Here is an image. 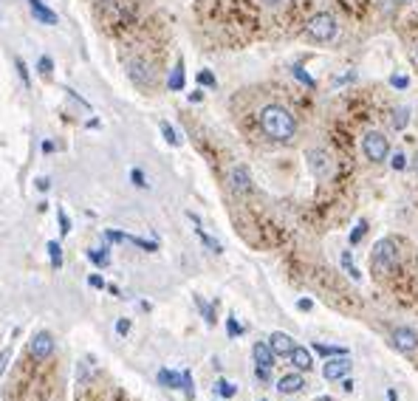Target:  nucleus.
<instances>
[{
    "label": "nucleus",
    "instance_id": "29",
    "mask_svg": "<svg viewBox=\"0 0 418 401\" xmlns=\"http://www.w3.org/2000/svg\"><path fill=\"white\" fill-rule=\"evenodd\" d=\"M195 302H198V308H201V314L206 317V322H209V325H215V311H212V305H206L201 297H198Z\"/></svg>",
    "mask_w": 418,
    "mask_h": 401
},
{
    "label": "nucleus",
    "instance_id": "51",
    "mask_svg": "<svg viewBox=\"0 0 418 401\" xmlns=\"http://www.w3.org/2000/svg\"><path fill=\"white\" fill-rule=\"evenodd\" d=\"M415 60H418V46H415Z\"/></svg>",
    "mask_w": 418,
    "mask_h": 401
},
{
    "label": "nucleus",
    "instance_id": "16",
    "mask_svg": "<svg viewBox=\"0 0 418 401\" xmlns=\"http://www.w3.org/2000/svg\"><path fill=\"white\" fill-rule=\"evenodd\" d=\"M190 220H192V224L198 227L195 232H198V238H201V243H203V246H206L209 252H215V254H221V252H224V246H221V243H218L215 238H209V235H206V232L201 229V220H198V215H192V212H190Z\"/></svg>",
    "mask_w": 418,
    "mask_h": 401
},
{
    "label": "nucleus",
    "instance_id": "14",
    "mask_svg": "<svg viewBox=\"0 0 418 401\" xmlns=\"http://www.w3.org/2000/svg\"><path fill=\"white\" fill-rule=\"evenodd\" d=\"M269 345H271V350H274V356H288L291 350H294V339H291L288 334H283V331H274L271 336H269Z\"/></svg>",
    "mask_w": 418,
    "mask_h": 401
},
{
    "label": "nucleus",
    "instance_id": "46",
    "mask_svg": "<svg viewBox=\"0 0 418 401\" xmlns=\"http://www.w3.org/2000/svg\"><path fill=\"white\" fill-rule=\"evenodd\" d=\"M190 99H192V102H201V99H203V94H201V91H195V94H190Z\"/></svg>",
    "mask_w": 418,
    "mask_h": 401
},
{
    "label": "nucleus",
    "instance_id": "42",
    "mask_svg": "<svg viewBox=\"0 0 418 401\" xmlns=\"http://www.w3.org/2000/svg\"><path fill=\"white\" fill-rule=\"evenodd\" d=\"M294 74H297V79H303V82H308V85H314V79H311L308 74H303V68H294Z\"/></svg>",
    "mask_w": 418,
    "mask_h": 401
},
{
    "label": "nucleus",
    "instance_id": "27",
    "mask_svg": "<svg viewBox=\"0 0 418 401\" xmlns=\"http://www.w3.org/2000/svg\"><path fill=\"white\" fill-rule=\"evenodd\" d=\"M88 260L97 265H108V249H88Z\"/></svg>",
    "mask_w": 418,
    "mask_h": 401
},
{
    "label": "nucleus",
    "instance_id": "19",
    "mask_svg": "<svg viewBox=\"0 0 418 401\" xmlns=\"http://www.w3.org/2000/svg\"><path fill=\"white\" fill-rule=\"evenodd\" d=\"M37 74L43 76L46 82H51V79H54V60H51L49 54H43V57L37 60Z\"/></svg>",
    "mask_w": 418,
    "mask_h": 401
},
{
    "label": "nucleus",
    "instance_id": "30",
    "mask_svg": "<svg viewBox=\"0 0 418 401\" xmlns=\"http://www.w3.org/2000/svg\"><path fill=\"white\" fill-rule=\"evenodd\" d=\"M365 232H367V224H365V220H359L356 229H353V232H351V238H348V240H351V246H356V243L365 238Z\"/></svg>",
    "mask_w": 418,
    "mask_h": 401
},
{
    "label": "nucleus",
    "instance_id": "6",
    "mask_svg": "<svg viewBox=\"0 0 418 401\" xmlns=\"http://www.w3.org/2000/svg\"><path fill=\"white\" fill-rule=\"evenodd\" d=\"M306 161H308V167H311V172H314L317 178H328V175L333 172V158H331V153L322 150V147H311V150L306 153Z\"/></svg>",
    "mask_w": 418,
    "mask_h": 401
},
{
    "label": "nucleus",
    "instance_id": "9",
    "mask_svg": "<svg viewBox=\"0 0 418 401\" xmlns=\"http://www.w3.org/2000/svg\"><path fill=\"white\" fill-rule=\"evenodd\" d=\"M348 373H351V359H348V356H333V359H328L325 368H322V379L325 382H340Z\"/></svg>",
    "mask_w": 418,
    "mask_h": 401
},
{
    "label": "nucleus",
    "instance_id": "39",
    "mask_svg": "<svg viewBox=\"0 0 418 401\" xmlns=\"http://www.w3.org/2000/svg\"><path fill=\"white\" fill-rule=\"evenodd\" d=\"M255 376H258V382H269L271 379V368H258Z\"/></svg>",
    "mask_w": 418,
    "mask_h": 401
},
{
    "label": "nucleus",
    "instance_id": "47",
    "mask_svg": "<svg viewBox=\"0 0 418 401\" xmlns=\"http://www.w3.org/2000/svg\"><path fill=\"white\" fill-rule=\"evenodd\" d=\"M387 401H399V395H396V390H387Z\"/></svg>",
    "mask_w": 418,
    "mask_h": 401
},
{
    "label": "nucleus",
    "instance_id": "13",
    "mask_svg": "<svg viewBox=\"0 0 418 401\" xmlns=\"http://www.w3.org/2000/svg\"><path fill=\"white\" fill-rule=\"evenodd\" d=\"M306 387V379L300 376V373H288V376H283L280 382H277V393L280 395H294V393H300Z\"/></svg>",
    "mask_w": 418,
    "mask_h": 401
},
{
    "label": "nucleus",
    "instance_id": "18",
    "mask_svg": "<svg viewBox=\"0 0 418 401\" xmlns=\"http://www.w3.org/2000/svg\"><path fill=\"white\" fill-rule=\"evenodd\" d=\"M184 79H187V76H184V63L178 60L176 68L170 71V79H167V85H170V91H184Z\"/></svg>",
    "mask_w": 418,
    "mask_h": 401
},
{
    "label": "nucleus",
    "instance_id": "34",
    "mask_svg": "<svg viewBox=\"0 0 418 401\" xmlns=\"http://www.w3.org/2000/svg\"><path fill=\"white\" fill-rule=\"evenodd\" d=\"M198 82L206 85V88H215V76L209 74V71H198Z\"/></svg>",
    "mask_w": 418,
    "mask_h": 401
},
{
    "label": "nucleus",
    "instance_id": "33",
    "mask_svg": "<svg viewBox=\"0 0 418 401\" xmlns=\"http://www.w3.org/2000/svg\"><path fill=\"white\" fill-rule=\"evenodd\" d=\"M263 6H266L269 12H280V9L288 6V0H263Z\"/></svg>",
    "mask_w": 418,
    "mask_h": 401
},
{
    "label": "nucleus",
    "instance_id": "15",
    "mask_svg": "<svg viewBox=\"0 0 418 401\" xmlns=\"http://www.w3.org/2000/svg\"><path fill=\"white\" fill-rule=\"evenodd\" d=\"M288 359H291V365H294L297 370H311V365H314V356H311V350L308 347H303V345H294V350L288 353Z\"/></svg>",
    "mask_w": 418,
    "mask_h": 401
},
{
    "label": "nucleus",
    "instance_id": "38",
    "mask_svg": "<svg viewBox=\"0 0 418 401\" xmlns=\"http://www.w3.org/2000/svg\"><path fill=\"white\" fill-rule=\"evenodd\" d=\"M9 359H12V347H6L3 353H0V373L6 370V365H9Z\"/></svg>",
    "mask_w": 418,
    "mask_h": 401
},
{
    "label": "nucleus",
    "instance_id": "21",
    "mask_svg": "<svg viewBox=\"0 0 418 401\" xmlns=\"http://www.w3.org/2000/svg\"><path fill=\"white\" fill-rule=\"evenodd\" d=\"M407 122H410V111H407V108H396L393 116H390V124H393L396 130H404Z\"/></svg>",
    "mask_w": 418,
    "mask_h": 401
},
{
    "label": "nucleus",
    "instance_id": "2",
    "mask_svg": "<svg viewBox=\"0 0 418 401\" xmlns=\"http://www.w3.org/2000/svg\"><path fill=\"white\" fill-rule=\"evenodd\" d=\"M370 265H373V272L376 275H390L396 265H399V246H396V240H390V238H382L379 243L373 246V254H370Z\"/></svg>",
    "mask_w": 418,
    "mask_h": 401
},
{
    "label": "nucleus",
    "instance_id": "37",
    "mask_svg": "<svg viewBox=\"0 0 418 401\" xmlns=\"http://www.w3.org/2000/svg\"><path fill=\"white\" fill-rule=\"evenodd\" d=\"M390 167H393V170H404V167H407L404 153H396V156H393V161H390Z\"/></svg>",
    "mask_w": 418,
    "mask_h": 401
},
{
    "label": "nucleus",
    "instance_id": "10",
    "mask_svg": "<svg viewBox=\"0 0 418 401\" xmlns=\"http://www.w3.org/2000/svg\"><path fill=\"white\" fill-rule=\"evenodd\" d=\"M26 3H28V12H31V17L37 23H43V26H57L60 23L57 12L46 3V0H26Z\"/></svg>",
    "mask_w": 418,
    "mask_h": 401
},
{
    "label": "nucleus",
    "instance_id": "44",
    "mask_svg": "<svg viewBox=\"0 0 418 401\" xmlns=\"http://www.w3.org/2000/svg\"><path fill=\"white\" fill-rule=\"evenodd\" d=\"M311 305H314V302H311V300H300V302H297V308H300V311H308V308H311Z\"/></svg>",
    "mask_w": 418,
    "mask_h": 401
},
{
    "label": "nucleus",
    "instance_id": "22",
    "mask_svg": "<svg viewBox=\"0 0 418 401\" xmlns=\"http://www.w3.org/2000/svg\"><path fill=\"white\" fill-rule=\"evenodd\" d=\"M49 257H51L54 269H60V265H62V246L57 240H49Z\"/></svg>",
    "mask_w": 418,
    "mask_h": 401
},
{
    "label": "nucleus",
    "instance_id": "50",
    "mask_svg": "<svg viewBox=\"0 0 418 401\" xmlns=\"http://www.w3.org/2000/svg\"><path fill=\"white\" fill-rule=\"evenodd\" d=\"M317 401H331V395H319V398H317Z\"/></svg>",
    "mask_w": 418,
    "mask_h": 401
},
{
    "label": "nucleus",
    "instance_id": "1",
    "mask_svg": "<svg viewBox=\"0 0 418 401\" xmlns=\"http://www.w3.org/2000/svg\"><path fill=\"white\" fill-rule=\"evenodd\" d=\"M258 124L263 130V136L271 142H291L297 133V119L288 108L283 105H263L258 113Z\"/></svg>",
    "mask_w": 418,
    "mask_h": 401
},
{
    "label": "nucleus",
    "instance_id": "36",
    "mask_svg": "<svg viewBox=\"0 0 418 401\" xmlns=\"http://www.w3.org/2000/svg\"><path fill=\"white\" fill-rule=\"evenodd\" d=\"M128 331H131V320L122 317V320L116 322V334H119V336H128Z\"/></svg>",
    "mask_w": 418,
    "mask_h": 401
},
{
    "label": "nucleus",
    "instance_id": "48",
    "mask_svg": "<svg viewBox=\"0 0 418 401\" xmlns=\"http://www.w3.org/2000/svg\"><path fill=\"white\" fill-rule=\"evenodd\" d=\"M410 167H412V170L418 172V150H415V156H412V164H410Z\"/></svg>",
    "mask_w": 418,
    "mask_h": 401
},
{
    "label": "nucleus",
    "instance_id": "8",
    "mask_svg": "<svg viewBox=\"0 0 418 401\" xmlns=\"http://www.w3.org/2000/svg\"><path fill=\"white\" fill-rule=\"evenodd\" d=\"M229 190L237 193V195H249V193L255 190L252 175H249V170H246L243 164H237V167L229 170Z\"/></svg>",
    "mask_w": 418,
    "mask_h": 401
},
{
    "label": "nucleus",
    "instance_id": "25",
    "mask_svg": "<svg viewBox=\"0 0 418 401\" xmlns=\"http://www.w3.org/2000/svg\"><path fill=\"white\" fill-rule=\"evenodd\" d=\"M15 68H17V76L23 79V85H26V91H31V74H28L26 63H23V60H15Z\"/></svg>",
    "mask_w": 418,
    "mask_h": 401
},
{
    "label": "nucleus",
    "instance_id": "41",
    "mask_svg": "<svg viewBox=\"0 0 418 401\" xmlns=\"http://www.w3.org/2000/svg\"><path fill=\"white\" fill-rule=\"evenodd\" d=\"M88 283H91L94 288H105V280H102L99 275H91V277H88Z\"/></svg>",
    "mask_w": 418,
    "mask_h": 401
},
{
    "label": "nucleus",
    "instance_id": "52",
    "mask_svg": "<svg viewBox=\"0 0 418 401\" xmlns=\"http://www.w3.org/2000/svg\"><path fill=\"white\" fill-rule=\"evenodd\" d=\"M263 401H266V398H263Z\"/></svg>",
    "mask_w": 418,
    "mask_h": 401
},
{
    "label": "nucleus",
    "instance_id": "4",
    "mask_svg": "<svg viewBox=\"0 0 418 401\" xmlns=\"http://www.w3.org/2000/svg\"><path fill=\"white\" fill-rule=\"evenodd\" d=\"M362 153L370 164H382L390 156V142L382 130H367L362 136Z\"/></svg>",
    "mask_w": 418,
    "mask_h": 401
},
{
    "label": "nucleus",
    "instance_id": "12",
    "mask_svg": "<svg viewBox=\"0 0 418 401\" xmlns=\"http://www.w3.org/2000/svg\"><path fill=\"white\" fill-rule=\"evenodd\" d=\"M252 359H255V365L258 368H274V350H271V345L269 342H255L252 345Z\"/></svg>",
    "mask_w": 418,
    "mask_h": 401
},
{
    "label": "nucleus",
    "instance_id": "35",
    "mask_svg": "<svg viewBox=\"0 0 418 401\" xmlns=\"http://www.w3.org/2000/svg\"><path fill=\"white\" fill-rule=\"evenodd\" d=\"M226 331H229V336H240V334H243V328L235 322V317H229V320H226Z\"/></svg>",
    "mask_w": 418,
    "mask_h": 401
},
{
    "label": "nucleus",
    "instance_id": "3",
    "mask_svg": "<svg viewBox=\"0 0 418 401\" xmlns=\"http://www.w3.org/2000/svg\"><path fill=\"white\" fill-rule=\"evenodd\" d=\"M306 34L314 42H331L333 37L340 34V23H337V17H333L331 12H317L306 23Z\"/></svg>",
    "mask_w": 418,
    "mask_h": 401
},
{
    "label": "nucleus",
    "instance_id": "32",
    "mask_svg": "<svg viewBox=\"0 0 418 401\" xmlns=\"http://www.w3.org/2000/svg\"><path fill=\"white\" fill-rule=\"evenodd\" d=\"M131 181H133L139 190H144V187H147V181H144V172H142V170H131Z\"/></svg>",
    "mask_w": 418,
    "mask_h": 401
},
{
    "label": "nucleus",
    "instance_id": "40",
    "mask_svg": "<svg viewBox=\"0 0 418 401\" xmlns=\"http://www.w3.org/2000/svg\"><path fill=\"white\" fill-rule=\"evenodd\" d=\"M407 82H410L407 76H390V85H393V88H407Z\"/></svg>",
    "mask_w": 418,
    "mask_h": 401
},
{
    "label": "nucleus",
    "instance_id": "31",
    "mask_svg": "<svg viewBox=\"0 0 418 401\" xmlns=\"http://www.w3.org/2000/svg\"><path fill=\"white\" fill-rule=\"evenodd\" d=\"M57 224H60V235H68V232H71V220H68V215H65L62 209H57Z\"/></svg>",
    "mask_w": 418,
    "mask_h": 401
},
{
    "label": "nucleus",
    "instance_id": "5",
    "mask_svg": "<svg viewBox=\"0 0 418 401\" xmlns=\"http://www.w3.org/2000/svg\"><path fill=\"white\" fill-rule=\"evenodd\" d=\"M124 68H128V76H131L133 85H139V88H153L156 85V68L147 60L133 57V60L124 63Z\"/></svg>",
    "mask_w": 418,
    "mask_h": 401
},
{
    "label": "nucleus",
    "instance_id": "20",
    "mask_svg": "<svg viewBox=\"0 0 418 401\" xmlns=\"http://www.w3.org/2000/svg\"><path fill=\"white\" fill-rule=\"evenodd\" d=\"M314 350L319 356H325V359H331V356H348V347H333V345H322V342H314Z\"/></svg>",
    "mask_w": 418,
    "mask_h": 401
},
{
    "label": "nucleus",
    "instance_id": "45",
    "mask_svg": "<svg viewBox=\"0 0 418 401\" xmlns=\"http://www.w3.org/2000/svg\"><path fill=\"white\" fill-rule=\"evenodd\" d=\"M342 390H345V393H351V390H353V382H351V379H345V382H342Z\"/></svg>",
    "mask_w": 418,
    "mask_h": 401
},
{
    "label": "nucleus",
    "instance_id": "49",
    "mask_svg": "<svg viewBox=\"0 0 418 401\" xmlns=\"http://www.w3.org/2000/svg\"><path fill=\"white\" fill-rule=\"evenodd\" d=\"M393 3H401V6H407V3H415V0H393Z\"/></svg>",
    "mask_w": 418,
    "mask_h": 401
},
{
    "label": "nucleus",
    "instance_id": "23",
    "mask_svg": "<svg viewBox=\"0 0 418 401\" xmlns=\"http://www.w3.org/2000/svg\"><path fill=\"white\" fill-rule=\"evenodd\" d=\"M342 269H345V272H348V275H351V277H353L356 283L362 280L359 269H356V265H353V260H351V252H342Z\"/></svg>",
    "mask_w": 418,
    "mask_h": 401
},
{
    "label": "nucleus",
    "instance_id": "28",
    "mask_svg": "<svg viewBox=\"0 0 418 401\" xmlns=\"http://www.w3.org/2000/svg\"><path fill=\"white\" fill-rule=\"evenodd\" d=\"M181 390H184V395H187V398H192V395H195V384H192V373H190V370H184V373H181Z\"/></svg>",
    "mask_w": 418,
    "mask_h": 401
},
{
    "label": "nucleus",
    "instance_id": "24",
    "mask_svg": "<svg viewBox=\"0 0 418 401\" xmlns=\"http://www.w3.org/2000/svg\"><path fill=\"white\" fill-rule=\"evenodd\" d=\"M215 390H218V395H224V398H232V395L237 393V387H235L232 382H226V379H218Z\"/></svg>",
    "mask_w": 418,
    "mask_h": 401
},
{
    "label": "nucleus",
    "instance_id": "7",
    "mask_svg": "<svg viewBox=\"0 0 418 401\" xmlns=\"http://www.w3.org/2000/svg\"><path fill=\"white\" fill-rule=\"evenodd\" d=\"M28 353H31V359L46 362L49 356L54 353V336H51L49 331H37V334L31 336V342H28Z\"/></svg>",
    "mask_w": 418,
    "mask_h": 401
},
{
    "label": "nucleus",
    "instance_id": "17",
    "mask_svg": "<svg viewBox=\"0 0 418 401\" xmlns=\"http://www.w3.org/2000/svg\"><path fill=\"white\" fill-rule=\"evenodd\" d=\"M158 384H161V387H170V390H181V373L161 368V370H158Z\"/></svg>",
    "mask_w": 418,
    "mask_h": 401
},
{
    "label": "nucleus",
    "instance_id": "43",
    "mask_svg": "<svg viewBox=\"0 0 418 401\" xmlns=\"http://www.w3.org/2000/svg\"><path fill=\"white\" fill-rule=\"evenodd\" d=\"M51 184H49V178H37V190H49Z\"/></svg>",
    "mask_w": 418,
    "mask_h": 401
},
{
    "label": "nucleus",
    "instance_id": "11",
    "mask_svg": "<svg viewBox=\"0 0 418 401\" xmlns=\"http://www.w3.org/2000/svg\"><path fill=\"white\" fill-rule=\"evenodd\" d=\"M390 345H393L396 350H401V353H412V350L418 347V334H415L412 328H396V331L390 334Z\"/></svg>",
    "mask_w": 418,
    "mask_h": 401
},
{
    "label": "nucleus",
    "instance_id": "26",
    "mask_svg": "<svg viewBox=\"0 0 418 401\" xmlns=\"http://www.w3.org/2000/svg\"><path fill=\"white\" fill-rule=\"evenodd\" d=\"M161 133H164V139H167V145H181V139H178V133L170 127V124H167V122H161Z\"/></svg>",
    "mask_w": 418,
    "mask_h": 401
}]
</instances>
